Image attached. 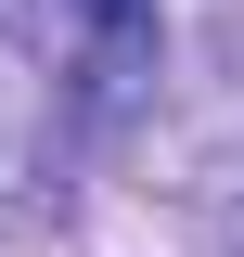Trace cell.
Here are the masks:
<instances>
[{"mask_svg": "<svg viewBox=\"0 0 244 257\" xmlns=\"http://www.w3.org/2000/svg\"><path fill=\"white\" fill-rule=\"evenodd\" d=\"M77 13H90V26H142L154 0H77Z\"/></svg>", "mask_w": 244, "mask_h": 257, "instance_id": "1", "label": "cell"}]
</instances>
